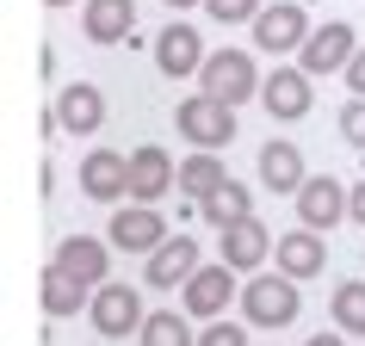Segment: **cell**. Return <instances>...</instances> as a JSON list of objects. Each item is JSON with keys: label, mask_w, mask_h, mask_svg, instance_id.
<instances>
[{"label": "cell", "mask_w": 365, "mask_h": 346, "mask_svg": "<svg viewBox=\"0 0 365 346\" xmlns=\"http://www.w3.org/2000/svg\"><path fill=\"white\" fill-rule=\"evenodd\" d=\"M205 38H198V25H186V19H173V25H161L155 31V68L168 80H186V75H198L205 68Z\"/></svg>", "instance_id": "11"}, {"label": "cell", "mask_w": 365, "mask_h": 346, "mask_svg": "<svg viewBox=\"0 0 365 346\" xmlns=\"http://www.w3.org/2000/svg\"><path fill=\"white\" fill-rule=\"evenodd\" d=\"M173 186H180V167H173L168 149H155V142H149V149L130 154V198H136V204H161Z\"/></svg>", "instance_id": "16"}, {"label": "cell", "mask_w": 365, "mask_h": 346, "mask_svg": "<svg viewBox=\"0 0 365 346\" xmlns=\"http://www.w3.org/2000/svg\"><path fill=\"white\" fill-rule=\"evenodd\" d=\"M81 192L93 198V204H118V198H130V154H124V149L81 154Z\"/></svg>", "instance_id": "12"}, {"label": "cell", "mask_w": 365, "mask_h": 346, "mask_svg": "<svg viewBox=\"0 0 365 346\" xmlns=\"http://www.w3.org/2000/svg\"><path fill=\"white\" fill-rule=\"evenodd\" d=\"M198 346H248V327H242V322H223V315H217V322H205Z\"/></svg>", "instance_id": "28"}, {"label": "cell", "mask_w": 365, "mask_h": 346, "mask_svg": "<svg viewBox=\"0 0 365 346\" xmlns=\"http://www.w3.org/2000/svg\"><path fill=\"white\" fill-rule=\"evenodd\" d=\"M198 266H205V260H198V241H192V235H168V241H161V248L149 253L143 278H149L155 290H180Z\"/></svg>", "instance_id": "15"}, {"label": "cell", "mask_w": 365, "mask_h": 346, "mask_svg": "<svg viewBox=\"0 0 365 346\" xmlns=\"http://www.w3.org/2000/svg\"><path fill=\"white\" fill-rule=\"evenodd\" d=\"M198 80H205V93L223 99V105H248L254 93H260V68H254L248 50H211L205 56V68H198Z\"/></svg>", "instance_id": "4"}, {"label": "cell", "mask_w": 365, "mask_h": 346, "mask_svg": "<svg viewBox=\"0 0 365 346\" xmlns=\"http://www.w3.org/2000/svg\"><path fill=\"white\" fill-rule=\"evenodd\" d=\"M248 211H254V204H248V186H242V179H230L217 198H205V204H198V216H205V223H217V229H230L235 216H248Z\"/></svg>", "instance_id": "24"}, {"label": "cell", "mask_w": 365, "mask_h": 346, "mask_svg": "<svg viewBox=\"0 0 365 346\" xmlns=\"http://www.w3.org/2000/svg\"><path fill=\"white\" fill-rule=\"evenodd\" d=\"M260 6H267V0H205V13H211L217 25H254Z\"/></svg>", "instance_id": "26"}, {"label": "cell", "mask_w": 365, "mask_h": 346, "mask_svg": "<svg viewBox=\"0 0 365 346\" xmlns=\"http://www.w3.org/2000/svg\"><path fill=\"white\" fill-rule=\"evenodd\" d=\"M223 186H230V167L217 161V149H198V154H186V161H180V192L192 198V204L217 198Z\"/></svg>", "instance_id": "22"}, {"label": "cell", "mask_w": 365, "mask_h": 346, "mask_svg": "<svg viewBox=\"0 0 365 346\" xmlns=\"http://www.w3.org/2000/svg\"><path fill=\"white\" fill-rule=\"evenodd\" d=\"M87 322H93V334H106V340H124V334H143L149 309H143V297H136L130 285L106 278V285L93 290V309H87Z\"/></svg>", "instance_id": "6"}, {"label": "cell", "mask_w": 365, "mask_h": 346, "mask_svg": "<svg viewBox=\"0 0 365 346\" xmlns=\"http://www.w3.org/2000/svg\"><path fill=\"white\" fill-rule=\"evenodd\" d=\"M81 31H87V43L136 38V0H87L81 6Z\"/></svg>", "instance_id": "20"}, {"label": "cell", "mask_w": 365, "mask_h": 346, "mask_svg": "<svg viewBox=\"0 0 365 346\" xmlns=\"http://www.w3.org/2000/svg\"><path fill=\"white\" fill-rule=\"evenodd\" d=\"M334 327H346V334H365V278H346V285H334Z\"/></svg>", "instance_id": "25"}, {"label": "cell", "mask_w": 365, "mask_h": 346, "mask_svg": "<svg viewBox=\"0 0 365 346\" xmlns=\"http://www.w3.org/2000/svg\"><path fill=\"white\" fill-rule=\"evenodd\" d=\"M161 6H180V13H186V6H205V0H161Z\"/></svg>", "instance_id": "32"}, {"label": "cell", "mask_w": 365, "mask_h": 346, "mask_svg": "<svg viewBox=\"0 0 365 346\" xmlns=\"http://www.w3.org/2000/svg\"><path fill=\"white\" fill-rule=\"evenodd\" d=\"M106 241H112L118 253H155L161 241H168V216L155 211V204H118L112 211V229H106Z\"/></svg>", "instance_id": "10"}, {"label": "cell", "mask_w": 365, "mask_h": 346, "mask_svg": "<svg viewBox=\"0 0 365 346\" xmlns=\"http://www.w3.org/2000/svg\"><path fill=\"white\" fill-rule=\"evenodd\" d=\"M272 260H279V272H291L304 285V278H316L328 266V241H322V229H291L272 241Z\"/></svg>", "instance_id": "19"}, {"label": "cell", "mask_w": 365, "mask_h": 346, "mask_svg": "<svg viewBox=\"0 0 365 346\" xmlns=\"http://www.w3.org/2000/svg\"><path fill=\"white\" fill-rule=\"evenodd\" d=\"M353 223H359V229H365V179H359V186H353Z\"/></svg>", "instance_id": "31"}, {"label": "cell", "mask_w": 365, "mask_h": 346, "mask_svg": "<svg viewBox=\"0 0 365 346\" xmlns=\"http://www.w3.org/2000/svg\"><path fill=\"white\" fill-rule=\"evenodd\" d=\"M304 179H309L304 149L272 136L267 149H260V186H267V192H279V198H297V192H304Z\"/></svg>", "instance_id": "17"}, {"label": "cell", "mask_w": 365, "mask_h": 346, "mask_svg": "<svg viewBox=\"0 0 365 346\" xmlns=\"http://www.w3.org/2000/svg\"><path fill=\"white\" fill-rule=\"evenodd\" d=\"M309 31H316L309 25V6H297V0H272V6L254 13V50L260 56H297Z\"/></svg>", "instance_id": "3"}, {"label": "cell", "mask_w": 365, "mask_h": 346, "mask_svg": "<svg viewBox=\"0 0 365 346\" xmlns=\"http://www.w3.org/2000/svg\"><path fill=\"white\" fill-rule=\"evenodd\" d=\"M136 340L143 346H198V334H192V315L186 309H149V322H143Z\"/></svg>", "instance_id": "23"}, {"label": "cell", "mask_w": 365, "mask_h": 346, "mask_svg": "<svg viewBox=\"0 0 365 346\" xmlns=\"http://www.w3.org/2000/svg\"><path fill=\"white\" fill-rule=\"evenodd\" d=\"M56 124L68 136H93L99 124H106V93H99L93 80H68L56 93Z\"/></svg>", "instance_id": "18"}, {"label": "cell", "mask_w": 365, "mask_h": 346, "mask_svg": "<svg viewBox=\"0 0 365 346\" xmlns=\"http://www.w3.org/2000/svg\"><path fill=\"white\" fill-rule=\"evenodd\" d=\"M173 124H180V136H186L192 149H230L235 142V105H223V99H211V93L180 99Z\"/></svg>", "instance_id": "5"}, {"label": "cell", "mask_w": 365, "mask_h": 346, "mask_svg": "<svg viewBox=\"0 0 365 346\" xmlns=\"http://www.w3.org/2000/svg\"><path fill=\"white\" fill-rule=\"evenodd\" d=\"M341 136H346V142H353V149L365 154V93H353V99L341 105Z\"/></svg>", "instance_id": "27"}, {"label": "cell", "mask_w": 365, "mask_h": 346, "mask_svg": "<svg viewBox=\"0 0 365 346\" xmlns=\"http://www.w3.org/2000/svg\"><path fill=\"white\" fill-rule=\"evenodd\" d=\"M309 80H316V75H304V62H279V68L260 80V105H267V117H279V124H297V117L316 105Z\"/></svg>", "instance_id": "9"}, {"label": "cell", "mask_w": 365, "mask_h": 346, "mask_svg": "<svg viewBox=\"0 0 365 346\" xmlns=\"http://www.w3.org/2000/svg\"><path fill=\"white\" fill-rule=\"evenodd\" d=\"M217 253H223L235 272H260L272 260V235H267V223L248 211V216H235L230 229H217Z\"/></svg>", "instance_id": "13"}, {"label": "cell", "mask_w": 365, "mask_h": 346, "mask_svg": "<svg viewBox=\"0 0 365 346\" xmlns=\"http://www.w3.org/2000/svg\"><path fill=\"white\" fill-rule=\"evenodd\" d=\"M56 266H68L75 278H87V285L99 290L106 278H112V241H99V235H62Z\"/></svg>", "instance_id": "21"}, {"label": "cell", "mask_w": 365, "mask_h": 346, "mask_svg": "<svg viewBox=\"0 0 365 346\" xmlns=\"http://www.w3.org/2000/svg\"><path fill=\"white\" fill-rule=\"evenodd\" d=\"M353 216V186H341L334 173H309L304 192H297V223L304 229H334V223H346Z\"/></svg>", "instance_id": "7"}, {"label": "cell", "mask_w": 365, "mask_h": 346, "mask_svg": "<svg viewBox=\"0 0 365 346\" xmlns=\"http://www.w3.org/2000/svg\"><path fill=\"white\" fill-rule=\"evenodd\" d=\"M297 309H304V290L291 272H248V285H242V322L248 327H291L297 322Z\"/></svg>", "instance_id": "1"}, {"label": "cell", "mask_w": 365, "mask_h": 346, "mask_svg": "<svg viewBox=\"0 0 365 346\" xmlns=\"http://www.w3.org/2000/svg\"><path fill=\"white\" fill-rule=\"evenodd\" d=\"M242 272L230 260H217V266H198L186 285H180V309L192 315V322H217L230 303H242V285H235Z\"/></svg>", "instance_id": "2"}, {"label": "cell", "mask_w": 365, "mask_h": 346, "mask_svg": "<svg viewBox=\"0 0 365 346\" xmlns=\"http://www.w3.org/2000/svg\"><path fill=\"white\" fill-rule=\"evenodd\" d=\"M38 303H43V315H50V322H68V315H81V309H93V285L50 260V266L38 272Z\"/></svg>", "instance_id": "14"}, {"label": "cell", "mask_w": 365, "mask_h": 346, "mask_svg": "<svg viewBox=\"0 0 365 346\" xmlns=\"http://www.w3.org/2000/svg\"><path fill=\"white\" fill-rule=\"evenodd\" d=\"M353 50H359V31H353L346 19H328V25H316V31L304 38L297 62H304V75H346Z\"/></svg>", "instance_id": "8"}, {"label": "cell", "mask_w": 365, "mask_h": 346, "mask_svg": "<svg viewBox=\"0 0 365 346\" xmlns=\"http://www.w3.org/2000/svg\"><path fill=\"white\" fill-rule=\"evenodd\" d=\"M359 260H365V253H359Z\"/></svg>", "instance_id": "34"}, {"label": "cell", "mask_w": 365, "mask_h": 346, "mask_svg": "<svg viewBox=\"0 0 365 346\" xmlns=\"http://www.w3.org/2000/svg\"><path fill=\"white\" fill-rule=\"evenodd\" d=\"M43 6H75V0H43Z\"/></svg>", "instance_id": "33"}, {"label": "cell", "mask_w": 365, "mask_h": 346, "mask_svg": "<svg viewBox=\"0 0 365 346\" xmlns=\"http://www.w3.org/2000/svg\"><path fill=\"white\" fill-rule=\"evenodd\" d=\"M346 87H353V93H365V43L353 50V62H346Z\"/></svg>", "instance_id": "29"}, {"label": "cell", "mask_w": 365, "mask_h": 346, "mask_svg": "<svg viewBox=\"0 0 365 346\" xmlns=\"http://www.w3.org/2000/svg\"><path fill=\"white\" fill-rule=\"evenodd\" d=\"M346 340H353V334H346V327H334V334H328V327H322V334H309L304 346H346Z\"/></svg>", "instance_id": "30"}]
</instances>
